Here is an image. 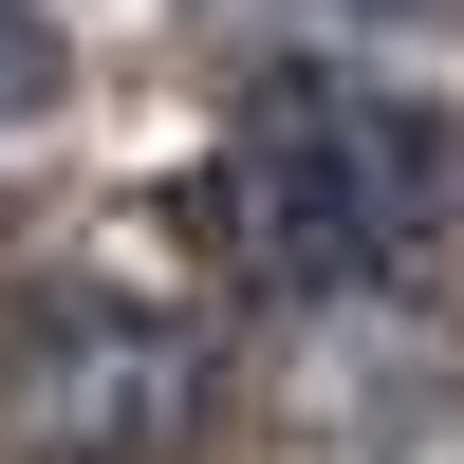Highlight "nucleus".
Wrapping results in <instances>:
<instances>
[{
	"label": "nucleus",
	"mask_w": 464,
	"mask_h": 464,
	"mask_svg": "<svg viewBox=\"0 0 464 464\" xmlns=\"http://www.w3.org/2000/svg\"><path fill=\"white\" fill-rule=\"evenodd\" d=\"M446 130L409 93H353V74H279V93H242V130H223V168H205V223H223V260L242 279H279V297H353V279H391V260H428V223H446Z\"/></svg>",
	"instance_id": "1"
},
{
	"label": "nucleus",
	"mask_w": 464,
	"mask_h": 464,
	"mask_svg": "<svg viewBox=\"0 0 464 464\" xmlns=\"http://www.w3.org/2000/svg\"><path fill=\"white\" fill-rule=\"evenodd\" d=\"M37 111H56V19L0 0V130H37Z\"/></svg>",
	"instance_id": "2"
},
{
	"label": "nucleus",
	"mask_w": 464,
	"mask_h": 464,
	"mask_svg": "<svg viewBox=\"0 0 464 464\" xmlns=\"http://www.w3.org/2000/svg\"><path fill=\"white\" fill-rule=\"evenodd\" d=\"M353 19H464V0H353Z\"/></svg>",
	"instance_id": "3"
}]
</instances>
